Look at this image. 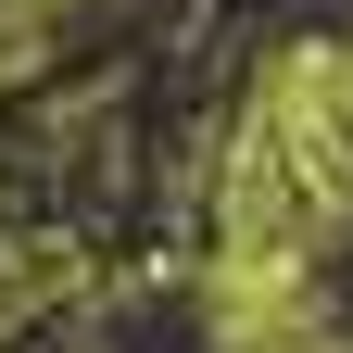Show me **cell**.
Wrapping results in <instances>:
<instances>
[{
  "label": "cell",
  "instance_id": "cell-1",
  "mask_svg": "<svg viewBox=\"0 0 353 353\" xmlns=\"http://www.w3.org/2000/svg\"><path fill=\"white\" fill-rule=\"evenodd\" d=\"M76 13H88V0H0V76H26V63L51 51Z\"/></svg>",
  "mask_w": 353,
  "mask_h": 353
}]
</instances>
